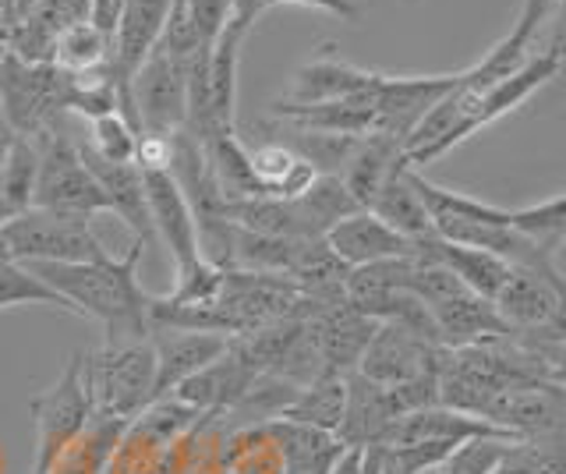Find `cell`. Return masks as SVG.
<instances>
[{
  "label": "cell",
  "mask_w": 566,
  "mask_h": 474,
  "mask_svg": "<svg viewBox=\"0 0 566 474\" xmlns=\"http://www.w3.org/2000/svg\"><path fill=\"white\" fill-rule=\"evenodd\" d=\"M146 244L132 241L128 255L99 262H32V273L57 291L67 308L103 326V344H132L149 337V297L138 284V259Z\"/></svg>",
  "instance_id": "1"
},
{
  "label": "cell",
  "mask_w": 566,
  "mask_h": 474,
  "mask_svg": "<svg viewBox=\"0 0 566 474\" xmlns=\"http://www.w3.org/2000/svg\"><path fill=\"white\" fill-rule=\"evenodd\" d=\"M0 107L18 138L43 143L61 131L57 117L71 110V75L57 64H32L8 50L0 57Z\"/></svg>",
  "instance_id": "2"
},
{
  "label": "cell",
  "mask_w": 566,
  "mask_h": 474,
  "mask_svg": "<svg viewBox=\"0 0 566 474\" xmlns=\"http://www.w3.org/2000/svg\"><path fill=\"white\" fill-rule=\"evenodd\" d=\"M85 382L93 408L103 418L135 421L153 403L156 347L153 337L132 344H103L96 355H85Z\"/></svg>",
  "instance_id": "3"
},
{
  "label": "cell",
  "mask_w": 566,
  "mask_h": 474,
  "mask_svg": "<svg viewBox=\"0 0 566 474\" xmlns=\"http://www.w3.org/2000/svg\"><path fill=\"white\" fill-rule=\"evenodd\" d=\"M0 252L11 262H99L106 259L103 241L93 231V217L46 213L25 209L0 227Z\"/></svg>",
  "instance_id": "4"
},
{
  "label": "cell",
  "mask_w": 566,
  "mask_h": 474,
  "mask_svg": "<svg viewBox=\"0 0 566 474\" xmlns=\"http://www.w3.org/2000/svg\"><path fill=\"white\" fill-rule=\"evenodd\" d=\"M93 393L85 382V355L71 358L57 382L32 400V418H35V456H32V474H50L53 464L61 461V453L75 443L93 421Z\"/></svg>",
  "instance_id": "5"
},
{
  "label": "cell",
  "mask_w": 566,
  "mask_h": 474,
  "mask_svg": "<svg viewBox=\"0 0 566 474\" xmlns=\"http://www.w3.org/2000/svg\"><path fill=\"white\" fill-rule=\"evenodd\" d=\"M35 146H40V173H35V188H32V209L67 213V217L111 213V202H106L99 181L85 167L78 146L67 135L53 131Z\"/></svg>",
  "instance_id": "6"
},
{
  "label": "cell",
  "mask_w": 566,
  "mask_h": 474,
  "mask_svg": "<svg viewBox=\"0 0 566 474\" xmlns=\"http://www.w3.org/2000/svg\"><path fill=\"white\" fill-rule=\"evenodd\" d=\"M485 421L517 443L566 450V390L556 379L506 386L489 403Z\"/></svg>",
  "instance_id": "7"
},
{
  "label": "cell",
  "mask_w": 566,
  "mask_h": 474,
  "mask_svg": "<svg viewBox=\"0 0 566 474\" xmlns=\"http://www.w3.org/2000/svg\"><path fill=\"white\" fill-rule=\"evenodd\" d=\"M174 0H120L117 19H114V36H111V67L117 82V103L124 120L138 131L135 110H132V78L142 67L156 43L164 40L167 14Z\"/></svg>",
  "instance_id": "8"
},
{
  "label": "cell",
  "mask_w": 566,
  "mask_h": 474,
  "mask_svg": "<svg viewBox=\"0 0 566 474\" xmlns=\"http://www.w3.org/2000/svg\"><path fill=\"white\" fill-rule=\"evenodd\" d=\"M132 110H135L138 135L174 138L188 125L185 72L164 54V46L159 43H156L153 54L142 61V67L132 78Z\"/></svg>",
  "instance_id": "9"
},
{
  "label": "cell",
  "mask_w": 566,
  "mask_h": 474,
  "mask_svg": "<svg viewBox=\"0 0 566 474\" xmlns=\"http://www.w3.org/2000/svg\"><path fill=\"white\" fill-rule=\"evenodd\" d=\"M138 170H142V181H146L153 234H156V241H164V249L174 259V276L181 280L202 262L199 238H195L191 206L185 199L181 185L174 181L170 167H138Z\"/></svg>",
  "instance_id": "10"
},
{
  "label": "cell",
  "mask_w": 566,
  "mask_h": 474,
  "mask_svg": "<svg viewBox=\"0 0 566 474\" xmlns=\"http://www.w3.org/2000/svg\"><path fill=\"white\" fill-rule=\"evenodd\" d=\"M460 82V72L453 75H379L376 93H371V107H376V131L403 138L415 131L418 120L429 114L436 103L453 93Z\"/></svg>",
  "instance_id": "11"
},
{
  "label": "cell",
  "mask_w": 566,
  "mask_h": 474,
  "mask_svg": "<svg viewBox=\"0 0 566 474\" xmlns=\"http://www.w3.org/2000/svg\"><path fill=\"white\" fill-rule=\"evenodd\" d=\"M439 358L442 347L421 340L418 333L397 323H379L354 372H361L379 386H403L411 379L439 372Z\"/></svg>",
  "instance_id": "12"
},
{
  "label": "cell",
  "mask_w": 566,
  "mask_h": 474,
  "mask_svg": "<svg viewBox=\"0 0 566 474\" xmlns=\"http://www.w3.org/2000/svg\"><path fill=\"white\" fill-rule=\"evenodd\" d=\"M255 379H259V372L244 361L238 344L230 340V347L217 361L206 365L202 372H195L191 379H185L170 397L188 403V408H195L199 414H227L248 397Z\"/></svg>",
  "instance_id": "13"
},
{
  "label": "cell",
  "mask_w": 566,
  "mask_h": 474,
  "mask_svg": "<svg viewBox=\"0 0 566 474\" xmlns=\"http://www.w3.org/2000/svg\"><path fill=\"white\" fill-rule=\"evenodd\" d=\"M379 72H365V67L344 61L336 46H318V54L305 61L294 72L287 103H329V99H354L368 96L376 89Z\"/></svg>",
  "instance_id": "14"
},
{
  "label": "cell",
  "mask_w": 566,
  "mask_h": 474,
  "mask_svg": "<svg viewBox=\"0 0 566 474\" xmlns=\"http://www.w3.org/2000/svg\"><path fill=\"white\" fill-rule=\"evenodd\" d=\"M156 347V382H153V400L170 397L185 379L202 372L206 365L217 361L230 347V337H217V333H181V329H156L149 333Z\"/></svg>",
  "instance_id": "15"
},
{
  "label": "cell",
  "mask_w": 566,
  "mask_h": 474,
  "mask_svg": "<svg viewBox=\"0 0 566 474\" xmlns=\"http://www.w3.org/2000/svg\"><path fill=\"white\" fill-rule=\"evenodd\" d=\"M326 244L347 270L371 266V262H386V259L415 255V241H407L403 234H397L394 227L382 223L376 213H368V209H358V213H350L336 227H329Z\"/></svg>",
  "instance_id": "16"
},
{
  "label": "cell",
  "mask_w": 566,
  "mask_h": 474,
  "mask_svg": "<svg viewBox=\"0 0 566 474\" xmlns=\"http://www.w3.org/2000/svg\"><path fill=\"white\" fill-rule=\"evenodd\" d=\"M397 418L400 414H397L389 386L371 382L361 372H347V403H344L340 429H336V439H340L347 450L379 446Z\"/></svg>",
  "instance_id": "17"
},
{
  "label": "cell",
  "mask_w": 566,
  "mask_h": 474,
  "mask_svg": "<svg viewBox=\"0 0 566 474\" xmlns=\"http://www.w3.org/2000/svg\"><path fill=\"white\" fill-rule=\"evenodd\" d=\"M559 67H563V61L556 54H548V50H535V54H531L513 75L500 78L495 85H489V89H482V93L474 89V103H471V125H474V131H482V128L495 125L500 117L517 110L524 99H531L542 89V85H548L559 75Z\"/></svg>",
  "instance_id": "18"
},
{
  "label": "cell",
  "mask_w": 566,
  "mask_h": 474,
  "mask_svg": "<svg viewBox=\"0 0 566 474\" xmlns=\"http://www.w3.org/2000/svg\"><path fill=\"white\" fill-rule=\"evenodd\" d=\"M78 152H82L85 167L93 170V178L99 181L106 202H111V213L132 227L135 241H142V244L156 241L149 199H146V181H142L138 164H111V160H103V156H96L85 143H78Z\"/></svg>",
  "instance_id": "19"
},
{
  "label": "cell",
  "mask_w": 566,
  "mask_h": 474,
  "mask_svg": "<svg viewBox=\"0 0 566 474\" xmlns=\"http://www.w3.org/2000/svg\"><path fill=\"white\" fill-rule=\"evenodd\" d=\"M376 319H368L358 308H350L347 302L333 305L326 312H318L315 319H308V329L315 337L318 355H323V365L333 368V372H354L365 355V347L376 333Z\"/></svg>",
  "instance_id": "20"
},
{
  "label": "cell",
  "mask_w": 566,
  "mask_h": 474,
  "mask_svg": "<svg viewBox=\"0 0 566 474\" xmlns=\"http://www.w3.org/2000/svg\"><path fill=\"white\" fill-rule=\"evenodd\" d=\"M415 255H424L439 262V266H447L460 284L468 291H474L478 297H485V302H495V294L503 291V284L510 280L513 266L506 259L492 255L485 249H464V244H450L442 238H424V241H415Z\"/></svg>",
  "instance_id": "21"
},
{
  "label": "cell",
  "mask_w": 566,
  "mask_h": 474,
  "mask_svg": "<svg viewBox=\"0 0 566 474\" xmlns=\"http://www.w3.org/2000/svg\"><path fill=\"white\" fill-rule=\"evenodd\" d=\"M376 93V89H371ZM368 96L354 99H329V103H273V114L283 125L305 128V131H323V135H368L376 131V107Z\"/></svg>",
  "instance_id": "22"
},
{
  "label": "cell",
  "mask_w": 566,
  "mask_h": 474,
  "mask_svg": "<svg viewBox=\"0 0 566 474\" xmlns=\"http://www.w3.org/2000/svg\"><path fill=\"white\" fill-rule=\"evenodd\" d=\"M403 164H407V156H403V146L397 143V138H389L382 131H368L354 143L347 164L340 170V181L354 196V202H358L361 209H368L371 199L379 196V188L386 185L389 173Z\"/></svg>",
  "instance_id": "23"
},
{
  "label": "cell",
  "mask_w": 566,
  "mask_h": 474,
  "mask_svg": "<svg viewBox=\"0 0 566 474\" xmlns=\"http://www.w3.org/2000/svg\"><path fill=\"white\" fill-rule=\"evenodd\" d=\"M368 213H376L382 223H389L407 241H424V238L436 234L429 209H424L421 196L411 185V164H403V167H397L394 173H389L386 185L379 188V196L371 199Z\"/></svg>",
  "instance_id": "24"
},
{
  "label": "cell",
  "mask_w": 566,
  "mask_h": 474,
  "mask_svg": "<svg viewBox=\"0 0 566 474\" xmlns=\"http://www.w3.org/2000/svg\"><path fill=\"white\" fill-rule=\"evenodd\" d=\"M344 403H347V376L326 368L323 376H315L312 382L301 386L280 418L294 421V425H308V429L336 435L340 418H344Z\"/></svg>",
  "instance_id": "25"
},
{
  "label": "cell",
  "mask_w": 566,
  "mask_h": 474,
  "mask_svg": "<svg viewBox=\"0 0 566 474\" xmlns=\"http://www.w3.org/2000/svg\"><path fill=\"white\" fill-rule=\"evenodd\" d=\"M510 223H513V231H521L542 255L556 259V252L566 244V191H559L553 199L510 209Z\"/></svg>",
  "instance_id": "26"
},
{
  "label": "cell",
  "mask_w": 566,
  "mask_h": 474,
  "mask_svg": "<svg viewBox=\"0 0 566 474\" xmlns=\"http://www.w3.org/2000/svg\"><path fill=\"white\" fill-rule=\"evenodd\" d=\"M53 64L67 75L96 72V67L111 64V36L93 22L67 25L57 36V43H53Z\"/></svg>",
  "instance_id": "27"
},
{
  "label": "cell",
  "mask_w": 566,
  "mask_h": 474,
  "mask_svg": "<svg viewBox=\"0 0 566 474\" xmlns=\"http://www.w3.org/2000/svg\"><path fill=\"white\" fill-rule=\"evenodd\" d=\"M35 173H40V146L29 143V138H14L8 160L0 167V202H4L14 217L32 209Z\"/></svg>",
  "instance_id": "28"
},
{
  "label": "cell",
  "mask_w": 566,
  "mask_h": 474,
  "mask_svg": "<svg viewBox=\"0 0 566 474\" xmlns=\"http://www.w3.org/2000/svg\"><path fill=\"white\" fill-rule=\"evenodd\" d=\"M297 202H301V209H305V217H308L312 231L318 238H326L329 227H336L344 217L361 209L358 202H354L350 191L344 188V181L333 178V173H318L305 196H297Z\"/></svg>",
  "instance_id": "29"
},
{
  "label": "cell",
  "mask_w": 566,
  "mask_h": 474,
  "mask_svg": "<svg viewBox=\"0 0 566 474\" xmlns=\"http://www.w3.org/2000/svg\"><path fill=\"white\" fill-rule=\"evenodd\" d=\"M14 305H53V308H67L64 297L57 291H50L29 266H22V262H11L4 252H0V308H14Z\"/></svg>",
  "instance_id": "30"
},
{
  "label": "cell",
  "mask_w": 566,
  "mask_h": 474,
  "mask_svg": "<svg viewBox=\"0 0 566 474\" xmlns=\"http://www.w3.org/2000/svg\"><path fill=\"white\" fill-rule=\"evenodd\" d=\"M510 443H517V439H510L503 432L500 435H474L468 443H460L432 474H492V467L500 464V456L506 453Z\"/></svg>",
  "instance_id": "31"
},
{
  "label": "cell",
  "mask_w": 566,
  "mask_h": 474,
  "mask_svg": "<svg viewBox=\"0 0 566 474\" xmlns=\"http://www.w3.org/2000/svg\"><path fill=\"white\" fill-rule=\"evenodd\" d=\"M85 146L111 164H135L138 131L124 120L120 110H114V114H103L93 120V138H88Z\"/></svg>",
  "instance_id": "32"
},
{
  "label": "cell",
  "mask_w": 566,
  "mask_h": 474,
  "mask_svg": "<svg viewBox=\"0 0 566 474\" xmlns=\"http://www.w3.org/2000/svg\"><path fill=\"white\" fill-rule=\"evenodd\" d=\"M556 11V0H521V11H517V22H513L510 36L521 40L527 46H535L538 32L548 25V19H553Z\"/></svg>",
  "instance_id": "33"
},
{
  "label": "cell",
  "mask_w": 566,
  "mask_h": 474,
  "mask_svg": "<svg viewBox=\"0 0 566 474\" xmlns=\"http://www.w3.org/2000/svg\"><path fill=\"white\" fill-rule=\"evenodd\" d=\"M188 11L202 36L209 43H217V36L230 19V11H234V0H188Z\"/></svg>",
  "instance_id": "34"
},
{
  "label": "cell",
  "mask_w": 566,
  "mask_h": 474,
  "mask_svg": "<svg viewBox=\"0 0 566 474\" xmlns=\"http://www.w3.org/2000/svg\"><path fill=\"white\" fill-rule=\"evenodd\" d=\"M291 4H297V8H315V11H329L333 19H340V22H361V14H365V8L358 4V0H265V11L270 8H291Z\"/></svg>",
  "instance_id": "35"
},
{
  "label": "cell",
  "mask_w": 566,
  "mask_h": 474,
  "mask_svg": "<svg viewBox=\"0 0 566 474\" xmlns=\"http://www.w3.org/2000/svg\"><path fill=\"white\" fill-rule=\"evenodd\" d=\"M492 474H535V453H531L527 443H510Z\"/></svg>",
  "instance_id": "36"
},
{
  "label": "cell",
  "mask_w": 566,
  "mask_h": 474,
  "mask_svg": "<svg viewBox=\"0 0 566 474\" xmlns=\"http://www.w3.org/2000/svg\"><path fill=\"white\" fill-rule=\"evenodd\" d=\"M548 40L542 50H548V54H556L559 61H566V0H556V11L553 19H548Z\"/></svg>",
  "instance_id": "37"
},
{
  "label": "cell",
  "mask_w": 566,
  "mask_h": 474,
  "mask_svg": "<svg viewBox=\"0 0 566 474\" xmlns=\"http://www.w3.org/2000/svg\"><path fill=\"white\" fill-rule=\"evenodd\" d=\"M531 453H535V474H566V450L531 446Z\"/></svg>",
  "instance_id": "38"
},
{
  "label": "cell",
  "mask_w": 566,
  "mask_h": 474,
  "mask_svg": "<svg viewBox=\"0 0 566 474\" xmlns=\"http://www.w3.org/2000/svg\"><path fill=\"white\" fill-rule=\"evenodd\" d=\"M361 464H365V450H347L336 456V464L329 474H361Z\"/></svg>",
  "instance_id": "39"
},
{
  "label": "cell",
  "mask_w": 566,
  "mask_h": 474,
  "mask_svg": "<svg viewBox=\"0 0 566 474\" xmlns=\"http://www.w3.org/2000/svg\"><path fill=\"white\" fill-rule=\"evenodd\" d=\"M14 128H11V120H8V114H4V107H0V167H4V160H8V152H11V146H14Z\"/></svg>",
  "instance_id": "40"
},
{
  "label": "cell",
  "mask_w": 566,
  "mask_h": 474,
  "mask_svg": "<svg viewBox=\"0 0 566 474\" xmlns=\"http://www.w3.org/2000/svg\"><path fill=\"white\" fill-rule=\"evenodd\" d=\"M11 217H14V213H11V209H8L4 202H0V227H4V223H8Z\"/></svg>",
  "instance_id": "41"
},
{
  "label": "cell",
  "mask_w": 566,
  "mask_h": 474,
  "mask_svg": "<svg viewBox=\"0 0 566 474\" xmlns=\"http://www.w3.org/2000/svg\"><path fill=\"white\" fill-rule=\"evenodd\" d=\"M559 386H563V390H566V376H563V379H559Z\"/></svg>",
  "instance_id": "42"
},
{
  "label": "cell",
  "mask_w": 566,
  "mask_h": 474,
  "mask_svg": "<svg viewBox=\"0 0 566 474\" xmlns=\"http://www.w3.org/2000/svg\"><path fill=\"white\" fill-rule=\"evenodd\" d=\"M403 4H418V0H403Z\"/></svg>",
  "instance_id": "43"
}]
</instances>
